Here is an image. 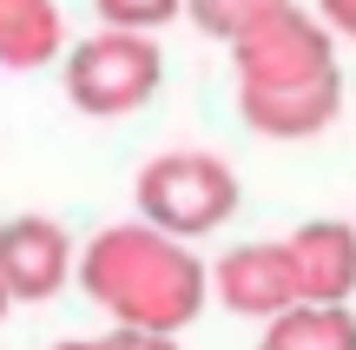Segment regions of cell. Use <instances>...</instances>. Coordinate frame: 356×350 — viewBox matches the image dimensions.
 <instances>
[{"mask_svg": "<svg viewBox=\"0 0 356 350\" xmlns=\"http://www.w3.org/2000/svg\"><path fill=\"white\" fill-rule=\"evenodd\" d=\"M79 285L113 324L132 331H178L204 311L211 298V264L185 245V238L159 232V225H106L79 251Z\"/></svg>", "mask_w": 356, "mask_h": 350, "instance_id": "1", "label": "cell"}, {"mask_svg": "<svg viewBox=\"0 0 356 350\" xmlns=\"http://www.w3.org/2000/svg\"><path fill=\"white\" fill-rule=\"evenodd\" d=\"M238 198H244L238 172L218 152H198V145H178V152H159L139 166V218L185 238V245L218 232V225H231Z\"/></svg>", "mask_w": 356, "mask_h": 350, "instance_id": "2", "label": "cell"}, {"mask_svg": "<svg viewBox=\"0 0 356 350\" xmlns=\"http://www.w3.org/2000/svg\"><path fill=\"white\" fill-rule=\"evenodd\" d=\"M66 100L86 119H126L165 79V53L152 33H132V26H99L92 40H79L66 53Z\"/></svg>", "mask_w": 356, "mask_h": 350, "instance_id": "3", "label": "cell"}, {"mask_svg": "<svg viewBox=\"0 0 356 350\" xmlns=\"http://www.w3.org/2000/svg\"><path fill=\"white\" fill-rule=\"evenodd\" d=\"M231 60H238V86H297V79H317L337 66V33L291 0L264 26L231 40Z\"/></svg>", "mask_w": 356, "mask_h": 350, "instance_id": "4", "label": "cell"}, {"mask_svg": "<svg viewBox=\"0 0 356 350\" xmlns=\"http://www.w3.org/2000/svg\"><path fill=\"white\" fill-rule=\"evenodd\" d=\"M66 278H73V238H66L60 218H40V212L0 218V285H7L13 304L60 298Z\"/></svg>", "mask_w": 356, "mask_h": 350, "instance_id": "5", "label": "cell"}, {"mask_svg": "<svg viewBox=\"0 0 356 350\" xmlns=\"http://www.w3.org/2000/svg\"><path fill=\"white\" fill-rule=\"evenodd\" d=\"M211 291L231 317H277L291 311L304 291H297V264H291V245H231L225 258L211 264Z\"/></svg>", "mask_w": 356, "mask_h": 350, "instance_id": "6", "label": "cell"}, {"mask_svg": "<svg viewBox=\"0 0 356 350\" xmlns=\"http://www.w3.org/2000/svg\"><path fill=\"white\" fill-rule=\"evenodd\" d=\"M238 113L264 139H317L343 113V73L330 66V73L297 79V86H238Z\"/></svg>", "mask_w": 356, "mask_h": 350, "instance_id": "7", "label": "cell"}, {"mask_svg": "<svg viewBox=\"0 0 356 350\" xmlns=\"http://www.w3.org/2000/svg\"><path fill=\"white\" fill-rule=\"evenodd\" d=\"M284 245H291V264H297V291L310 304H350L356 298V225L310 218Z\"/></svg>", "mask_w": 356, "mask_h": 350, "instance_id": "8", "label": "cell"}, {"mask_svg": "<svg viewBox=\"0 0 356 350\" xmlns=\"http://www.w3.org/2000/svg\"><path fill=\"white\" fill-rule=\"evenodd\" d=\"M66 53V20L60 0H0V66L7 73H33Z\"/></svg>", "mask_w": 356, "mask_h": 350, "instance_id": "9", "label": "cell"}, {"mask_svg": "<svg viewBox=\"0 0 356 350\" xmlns=\"http://www.w3.org/2000/svg\"><path fill=\"white\" fill-rule=\"evenodd\" d=\"M257 350H356V311H350V304H310V298H297L291 311L264 317Z\"/></svg>", "mask_w": 356, "mask_h": 350, "instance_id": "10", "label": "cell"}, {"mask_svg": "<svg viewBox=\"0 0 356 350\" xmlns=\"http://www.w3.org/2000/svg\"><path fill=\"white\" fill-rule=\"evenodd\" d=\"M291 0H185V20L198 26L204 40H244L251 26H264L270 13H284Z\"/></svg>", "mask_w": 356, "mask_h": 350, "instance_id": "11", "label": "cell"}, {"mask_svg": "<svg viewBox=\"0 0 356 350\" xmlns=\"http://www.w3.org/2000/svg\"><path fill=\"white\" fill-rule=\"evenodd\" d=\"M106 26H132V33H159L165 20L185 13V0H92Z\"/></svg>", "mask_w": 356, "mask_h": 350, "instance_id": "12", "label": "cell"}, {"mask_svg": "<svg viewBox=\"0 0 356 350\" xmlns=\"http://www.w3.org/2000/svg\"><path fill=\"white\" fill-rule=\"evenodd\" d=\"M106 344L113 350H178V337H165V331H132V324H119Z\"/></svg>", "mask_w": 356, "mask_h": 350, "instance_id": "13", "label": "cell"}, {"mask_svg": "<svg viewBox=\"0 0 356 350\" xmlns=\"http://www.w3.org/2000/svg\"><path fill=\"white\" fill-rule=\"evenodd\" d=\"M317 20L330 26L337 40H356V0H317Z\"/></svg>", "mask_w": 356, "mask_h": 350, "instance_id": "14", "label": "cell"}, {"mask_svg": "<svg viewBox=\"0 0 356 350\" xmlns=\"http://www.w3.org/2000/svg\"><path fill=\"white\" fill-rule=\"evenodd\" d=\"M53 350H113L106 337H66V344H53Z\"/></svg>", "mask_w": 356, "mask_h": 350, "instance_id": "15", "label": "cell"}, {"mask_svg": "<svg viewBox=\"0 0 356 350\" xmlns=\"http://www.w3.org/2000/svg\"><path fill=\"white\" fill-rule=\"evenodd\" d=\"M7 311H13V298H7V285H0V324H7Z\"/></svg>", "mask_w": 356, "mask_h": 350, "instance_id": "16", "label": "cell"}]
</instances>
